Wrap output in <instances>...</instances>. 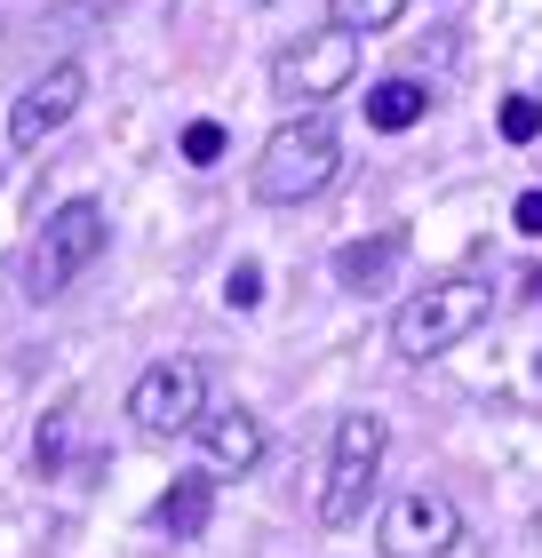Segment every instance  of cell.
Segmentation results:
<instances>
[{
  "mask_svg": "<svg viewBox=\"0 0 542 558\" xmlns=\"http://www.w3.org/2000/svg\"><path fill=\"white\" fill-rule=\"evenodd\" d=\"M344 175V136L327 112H288L255 151V199L264 208H303Z\"/></svg>",
  "mask_w": 542,
  "mask_h": 558,
  "instance_id": "cell-1",
  "label": "cell"
},
{
  "mask_svg": "<svg viewBox=\"0 0 542 558\" xmlns=\"http://www.w3.org/2000/svg\"><path fill=\"white\" fill-rule=\"evenodd\" d=\"M486 319H495V279H479V271L431 279V288H415V295L392 312V351L423 367V360H438V351L471 343Z\"/></svg>",
  "mask_w": 542,
  "mask_h": 558,
  "instance_id": "cell-2",
  "label": "cell"
},
{
  "mask_svg": "<svg viewBox=\"0 0 542 558\" xmlns=\"http://www.w3.org/2000/svg\"><path fill=\"white\" fill-rule=\"evenodd\" d=\"M112 247V216H105V199H64V208H48V223L33 232V247H24V295L48 303V295H64L72 279H81L96 256Z\"/></svg>",
  "mask_w": 542,
  "mask_h": 558,
  "instance_id": "cell-3",
  "label": "cell"
},
{
  "mask_svg": "<svg viewBox=\"0 0 542 558\" xmlns=\"http://www.w3.org/2000/svg\"><path fill=\"white\" fill-rule=\"evenodd\" d=\"M383 454H392V423L375 408H351L327 439V478H320V526H359L375 502Z\"/></svg>",
  "mask_w": 542,
  "mask_h": 558,
  "instance_id": "cell-4",
  "label": "cell"
},
{
  "mask_svg": "<svg viewBox=\"0 0 542 558\" xmlns=\"http://www.w3.org/2000/svg\"><path fill=\"white\" fill-rule=\"evenodd\" d=\"M351 81H359V33H344V24H320V33L272 48V64H264L272 105H288V112H320Z\"/></svg>",
  "mask_w": 542,
  "mask_h": 558,
  "instance_id": "cell-5",
  "label": "cell"
},
{
  "mask_svg": "<svg viewBox=\"0 0 542 558\" xmlns=\"http://www.w3.org/2000/svg\"><path fill=\"white\" fill-rule=\"evenodd\" d=\"M128 423L144 439H184V430L208 423V367L200 360H152L136 384H128Z\"/></svg>",
  "mask_w": 542,
  "mask_h": 558,
  "instance_id": "cell-6",
  "label": "cell"
},
{
  "mask_svg": "<svg viewBox=\"0 0 542 558\" xmlns=\"http://www.w3.org/2000/svg\"><path fill=\"white\" fill-rule=\"evenodd\" d=\"M462 543V511L438 487H407L383 502V519H375V550L383 558H447Z\"/></svg>",
  "mask_w": 542,
  "mask_h": 558,
  "instance_id": "cell-7",
  "label": "cell"
},
{
  "mask_svg": "<svg viewBox=\"0 0 542 558\" xmlns=\"http://www.w3.org/2000/svg\"><path fill=\"white\" fill-rule=\"evenodd\" d=\"M81 105H88V72L72 64V57H64V64H48L40 81H33V88H24L16 105H9V144H16V151H40V144L57 136V129H64V120L81 112Z\"/></svg>",
  "mask_w": 542,
  "mask_h": 558,
  "instance_id": "cell-8",
  "label": "cell"
},
{
  "mask_svg": "<svg viewBox=\"0 0 542 558\" xmlns=\"http://www.w3.org/2000/svg\"><path fill=\"white\" fill-rule=\"evenodd\" d=\"M200 447H208V471H216V478H248L255 463H264L272 430L255 423L248 408H208V423H200Z\"/></svg>",
  "mask_w": 542,
  "mask_h": 558,
  "instance_id": "cell-9",
  "label": "cell"
},
{
  "mask_svg": "<svg viewBox=\"0 0 542 558\" xmlns=\"http://www.w3.org/2000/svg\"><path fill=\"white\" fill-rule=\"evenodd\" d=\"M216 519V471H176V487L152 502V535L168 543H200Z\"/></svg>",
  "mask_w": 542,
  "mask_h": 558,
  "instance_id": "cell-10",
  "label": "cell"
},
{
  "mask_svg": "<svg viewBox=\"0 0 542 558\" xmlns=\"http://www.w3.org/2000/svg\"><path fill=\"white\" fill-rule=\"evenodd\" d=\"M407 256V232H375V240H344L335 247V288H351V295H375L383 279L399 271Z\"/></svg>",
  "mask_w": 542,
  "mask_h": 558,
  "instance_id": "cell-11",
  "label": "cell"
},
{
  "mask_svg": "<svg viewBox=\"0 0 542 558\" xmlns=\"http://www.w3.org/2000/svg\"><path fill=\"white\" fill-rule=\"evenodd\" d=\"M423 112H431V88H423V81H407V72H392V81H375V88H368V129H383V136L415 129Z\"/></svg>",
  "mask_w": 542,
  "mask_h": 558,
  "instance_id": "cell-12",
  "label": "cell"
},
{
  "mask_svg": "<svg viewBox=\"0 0 542 558\" xmlns=\"http://www.w3.org/2000/svg\"><path fill=\"white\" fill-rule=\"evenodd\" d=\"M399 16H407V0H335V9H327V24H344V33H359V40L392 33Z\"/></svg>",
  "mask_w": 542,
  "mask_h": 558,
  "instance_id": "cell-13",
  "label": "cell"
},
{
  "mask_svg": "<svg viewBox=\"0 0 542 558\" xmlns=\"http://www.w3.org/2000/svg\"><path fill=\"white\" fill-rule=\"evenodd\" d=\"M503 144H534L542 136V96H503Z\"/></svg>",
  "mask_w": 542,
  "mask_h": 558,
  "instance_id": "cell-14",
  "label": "cell"
},
{
  "mask_svg": "<svg viewBox=\"0 0 542 558\" xmlns=\"http://www.w3.org/2000/svg\"><path fill=\"white\" fill-rule=\"evenodd\" d=\"M64 439H72V408H57L40 423V439H33V463L40 471H64Z\"/></svg>",
  "mask_w": 542,
  "mask_h": 558,
  "instance_id": "cell-15",
  "label": "cell"
},
{
  "mask_svg": "<svg viewBox=\"0 0 542 558\" xmlns=\"http://www.w3.org/2000/svg\"><path fill=\"white\" fill-rule=\"evenodd\" d=\"M184 160L192 168H216L224 160V129H216V120H192V129H184Z\"/></svg>",
  "mask_w": 542,
  "mask_h": 558,
  "instance_id": "cell-16",
  "label": "cell"
},
{
  "mask_svg": "<svg viewBox=\"0 0 542 558\" xmlns=\"http://www.w3.org/2000/svg\"><path fill=\"white\" fill-rule=\"evenodd\" d=\"M224 303H231V312H255V303H264V271H255V264H231Z\"/></svg>",
  "mask_w": 542,
  "mask_h": 558,
  "instance_id": "cell-17",
  "label": "cell"
},
{
  "mask_svg": "<svg viewBox=\"0 0 542 558\" xmlns=\"http://www.w3.org/2000/svg\"><path fill=\"white\" fill-rule=\"evenodd\" d=\"M510 223H519L527 240H542V184H534V192H519V208H510Z\"/></svg>",
  "mask_w": 542,
  "mask_h": 558,
  "instance_id": "cell-18",
  "label": "cell"
}]
</instances>
